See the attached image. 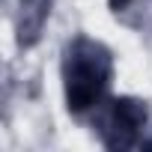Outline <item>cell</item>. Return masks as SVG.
<instances>
[{"instance_id":"7a4b0ae2","label":"cell","mask_w":152,"mask_h":152,"mask_svg":"<svg viewBox=\"0 0 152 152\" xmlns=\"http://www.w3.org/2000/svg\"><path fill=\"white\" fill-rule=\"evenodd\" d=\"M146 122V107L134 99H116L110 104L107 128H104V143L107 146H131L137 140V131Z\"/></svg>"},{"instance_id":"6da1fadb","label":"cell","mask_w":152,"mask_h":152,"mask_svg":"<svg viewBox=\"0 0 152 152\" xmlns=\"http://www.w3.org/2000/svg\"><path fill=\"white\" fill-rule=\"evenodd\" d=\"M66 102L69 110L84 113L93 104L102 102L107 84H110V54L90 39H78L66 51Z\"/></svg>"}]
</instances>
